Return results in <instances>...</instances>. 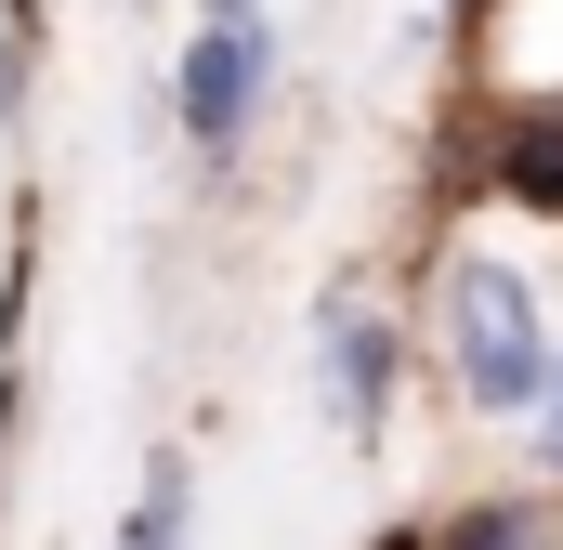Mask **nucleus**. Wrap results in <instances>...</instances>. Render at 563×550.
<instances>
[{
	"label": "nucleus",
	"instance_id": "nucleus-1",
	"mask_svg": "<svg viewBox=\"0 0 563 550\" xmlns=\"http://www.w3.org/2000/svg\"><path fill=\"white\" fill-rule=\"evenodd\" d=\"M432 341H445V394L472 419H538V394H551V301H538V275L511 263V250H445V275H432Z\"/></svg>",
	"mask_w": 563,
	"mask_h": 550
},
{
	"label": "nucleus",
	"instance_id": "nucleus-2",
	"mask_svg": "<svg viewBox=\"0 0 563 550\" xmlns=\"http://www.w3.org/2000/svg\"><path fill=\"white\" fill-rule=\"evenodd\" d=\"M263 106H276V13L263 26H184V53H170V132L197 170H236L250 132H263Z\"/></svg>",
	"mask_w": 563,
	"mask_h": 550
},
{
	"label": "nucleus",
	"instance_id": "nucleus-3",
	"mask_svg": "<svg viewBox=\"0 0 563 550\" xmlns=\"http://www.w3.org/2000/svg\"><path fill=\"white\" fill-rule=\"evenodd\" d=\"M314 407L354 446L394 432V407H407V315L394 301H367V288H328L314 301Z\"/></svg>",
	"mask_w": 563,
	"mask_h": 550
},
{
	"label": "nucleus",
	"instance_id": "nucleus-4",
	"mask_svg": "<svg viewBox=\"0 0 563 550\" xmlns=\"http://www.w3.org/2000/svg\"><path fill=\"white\" fill-rule=\"evenodd\" d=\"M485 197L525 210V223H563V92L485 119Z\"/></svg>",
	"mask_w": 563,
	"mask_h": 550
},
{
	"label": "nucleus",
	"instance_id": "nucleus-5",
	"mask_svg": "<svg viewBox=\"0 0 563 550\" xmlns=\"http://www.w3.org/2000/svg\"><path fill=\"white\" fill-rule=\"evenodd\" d=\"M432 550H563V485H472L432 512Z\"/></svg>",
	"mask_w": 563,
	"mask_h": 550
},
{
	"label": "nucleus",
	"instance_id": "nucleus-6",
	"mask_svg": "<svg viewBox=\"0 0 563 550\" xmlns=\"http://www.w3.org/2000/svg\"><path fill=\"white\" fill-rule=\"evenodd\" d=\"M106 550H197V459L184 446H144V485H132Z\"/></svg>",
	"mask_w": 563,
	"mask_h": 550
},
{
	"label": "nucleus",
	"instance_id": "nucleus-7",
	"mask_svg": "<svg viewBox=\"0 0 563 550\" xmlns=\"http://www.w3.org/2000/svg\"><path fill=\"white\" fill-rule=\"evenodd\" d=\"M525 446H538V485H563V354H551V394L525 419Z\"/></svg>",
	"mask_w": 563,
	"mask_h": 550
},
{
	"label": "nucleus",
	"instance_id": "nucleus-8",
	"mask_svg": "<svg viewBox=\"0 0 563 550\" xmlns=\"http://www.w3.org/2000/svg\"><path fill=\"white\" fill-rule=\"evenodd\" d=\"M197 26H263V0H197Z\"/></svg>",
	"mask_w": 563,
	"mask_h": 550
},
{
	"label": "nucleus",
	"instance_id": "nucleus-9",
	"mask_svg": "<svg viewBox=\"0 0 563 550\" xmlns=\"http://www.w3.org/2000/svg\"><path fill=\"white\" fill-rule=\"evenodd\" d=\"M367 550H432V525H380V538H367Z\"/></svg>",
	"mask_w": 563,
	"mask_h": 550
},
{
	"label": "nucleus",
	"instance_id": "nucleus-10",
	"mask_svg": "<svg viewBox=\"0 0 563 550\" xmlns=\"http://www.w3.org/2000/svg\"><path fill=\"white\" fill-rule=\"evenodd\" d=\"M485 13H498V0H445V26H485Z\"/></svg>",
	"mask_w": 563,
	"mask_h": 550
}]
</instances>
